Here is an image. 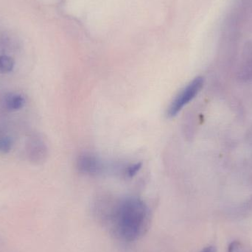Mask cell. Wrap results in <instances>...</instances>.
I'll list each match as a JSON object with an SVG mask.
<instances>
[{
    "label": "cell",
    "instance_id": "6da1fadb",
    "mask_svg": "<svg viewBox=\"0 0 252 252\" xmlns=\"http://www.w3.org/2000/svg\"><path fill=\"white\" fill-rule=\"evenodd\" d=\"M113 235L123 242L131 243L142 238L150 224V210L137 197L127 196L114 203L105 216Z\"/></svg>",
    "mask_w": 252,
    "mask_h": 252
},
{
    "label": "cell",
    "instance_id": "7a4b0ae2",
    "mask_svg": "<svg viewBox=\"0 0 252 252\" xmlns=\"http://www.w3.org/2000/svg\"><path fill=\"white\" fill-rule=\"evenodd\" d=\"M203 85H204V78L202 77H198L192 82L189 83L173 99L167 109V116L168 118L176 116L186 105L195 98V96L201 91Z\"/></svg>",
    "mask_w": 252,
    "mask_h": 252
},
{
    "label": "cell",
    "instance_id": "3957f363",
    "mask_svg": "<svg viewBox=\"0 0 252 252\" xmlns=\"http://www.w3.org/2000/svg\"><path fill=\"white\" fill-rule=\"evenodd\" d=\"M27 157L31 162L41 164L47 159L48 148L45 141L39 135L30 136L26 142Z\"/></svg>",
    "mask_w": 252,
    "mask_h": 252
},
{
    "label": "cell",
    "instance_id": "277c9868",
    "mask_svg": "<svg viewBox=\"0 0 252 252\" xmlns=\"http://www.w3.org/2000/svg\"><path fill=\"white\" fill-rule=\"evenodd\" d=\"M77 167L81 173L90 176L101 174L105 170L103 161L92 154L84 153L77 159Z\"/></svg>",
    "mask_w": 252,
    "mask_h": 252
},
{
    "label": "cell",
    "instance_id": "5b68a950",
    "mask_svg": "<svg viewBox=\"0 0 252 252\" xmlns=\"http://www.w3.org/2000/svg\"><path fill=\"white\" fill-rule=\"evenodd\" d=\"M1 103H2L3 109L10 112H13V111L19 110L24 107L25 104V99L22 94L9 93L4 96Z\"/></svg>",
    "mask_w": 252,
    "mask_h": 252
},
{
    "label": "cell",
    "instance_id": "8992f818",
    "mask_svg": "<svg viewBox=\"0 0 252 252\" xmlns=\"http://www.w3.org/2000/svg\"><path fill=\"white\" fill-rule=\"evenodd\" d=\"M13 145V139L9 135L0 133V153L1 154H7L10 152Z\"/></svg>",
    "mask_w": 252,
    "mask_h": 252
},
{
    "label": "cell",
    "instance_id": "52a82bcc",
    "mask_svg": "<svg viewBox=\"0 0 252 252\" xmlns=\"http://www.w3.org/2000/svg\"><path fill=\"white\" fill-rule=\"evenodd\" d=\"M14 67V61L10 56H0V72L9 73Z\"/></svg>",
    "mask_w": 252,
    "mask_h": 252
},
{
    "label": "cell",
    "instance_id": "ba28073f",
    "mask_svg": "<svg viewBox=\"0 0 252 252\" xmlns=\"http://www.w3.org/2000/svg\"><path fill=\"white\" fill-rule=\"evenodd\" d=\"M141 168H142L141 163L128 164L123 168L122 174H124L126 178H133Z\"/></svg>",
    "mask_w": 252,
    "mask_h": 252
},
{
    "label": "cell",
    "instance_id": "9c48e42d",
    "mask_svg": "<svg viewBox=\"0 0 252 252\" xmlns=\"http://www.w3.org/2000/svg\"><path fill=\"white\" fill-rule=\"evenodd\" d=\"M228 252H249V251L243 243L235 241L229 244Z\"/></svg>",
    "mask_w": 252,
    "mask_h": 252
},
{
    "label": "cell",
    "instance_id": "30bf717a",
    "mask_svg": "<svg viewBox=\"0 0 252 252\" xmlns=\"http://www.w3.org/2000/svg\"><path fill=\"white\" fill-rule=\"evenodd\" d=\"M199 252H217V250H216V247H213V246H208Z\"/></svg>",
    "mask_w": 252,
    "mask_h": 252
}]
</instances>
